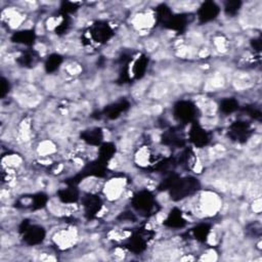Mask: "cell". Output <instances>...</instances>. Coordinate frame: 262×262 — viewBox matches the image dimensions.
<instances>
[{"instance_id":"obj_27","label":"cell","mask_w":262,"mask_h":262,"mask_svg":"<svg viewBox=\"0 0 262 262\" xmlns=\"http://www.w3.org/2000/svg\"><path fill=\"white\" fill-rule=\"evenodd\" d=\"M219 109L223 114H232L240 109V104L234 99H224L221 101Z\"/></svg>"},{"instance_id":"obj_22","label":"cell","mask_w":262,"mask_h":262,"mask_svg":"<svg viewBox=\"0 0 262 262\" xmlns=\"http://www.w3.org/2000/svg\"><path fill=\"white\" fill-rule=\"evenodd\" d=\"M38 61H39V56H38L37 52H35L34 50H27L17 59V63L21 67L27 68V69H31V68L35 67V65L38 63Z\"/></svg>"},{"instance_id":"obj_30","label":"cell","mask_w":262,"mask_h":262,"mask_svg":"<svg viewBox=\"0 0 262 262\" xmlns=\"http://www.w3.org/2000/svg\"><path fill=\"white\" fill-rule=\"evenodd\" d=\"M242 7V3L239 0H230V2H226L224 5V12L229 17H234L239 14Z\"/></svg>"},{"instance_id":"obj_25","label":"cell","mask_w":262,"mask_h":262,"mask_svg":"<svg viewBox=\"0 0 262 262\" xmlns=\"http://www.w3.org/2000/svg\"><path fill=\"white\" fill-rule=\"evenodd\" d=\"M63 61H64V59L61 55H59V54L51 55L49 58L46 59L45 64H44L46 73L52 74V73L57 72V71L60 69L61 65L63 64Z\"/></svg>"},{"instance_id":"obj_6","label":"cell","mask_w":262,"mask_h":262,"mask_svg":"<svg viewBox=\"0 0 262 262\" xmlns=\"http://www.w3.org/2000/svg\"><path fill=\"white\" fill-rule=\"evenodd\" d=\"M173 115L181 124H192L197 120L198 108L190 101H179L173 107Z\"/></svg>"},{"instance_id":"obj_23","label":"cell","mask_w":262,"mask_h":262,"mask_svg":"<svg viewBox=\"0 0 262 262\" xmlns=\"http://www.w3.org/2000/svg\"><path fill=\"white\" fill-rule=\"evenodd\" d=\"M155 13H156L157 24L158 25L162 26L163 28L166 26V24L169 22V20L173 16V13L171 12L170 8L164 4L158 6L155 10Z\"/></svg>"},{"instance_id":"obj_18","label":"cell","mask_w":262,"mask_h":262,"mask_svg":"<svg viewBox=\"0 0 262 262\" xmlns=\"http://www.w3.org/2000/svg\"><path fill=\"white\" fill-rule=\"evenodd\" d=\"M36 34L33 30H22L15 32L12 36V41L17 44L32 46L35 43Z\"/></svg>"},{"instance_id":"obj_4","label":"cell","mask_w":262,"mask_h":262,"mask_svg":"<svg viewBox=\"0 0 262 262\" xmlns=\"http://www.w3.org/2000/svg\"><path fill=\"white\" fill-rule=\"evenodd\" d=\"M114 30L109 23L100 21L92 24L87 29V31L83 34L82 40L83 42L88 41V44H104L108 42L114 36Z\"/></svg>"},{"instance_id":"obj_26","label":"cell","mask_w":262,"mask_h":262,"mask_svg":"<svg viewBox=\"0 0 262 262\" xmlns=\"http://www.w3.org/2000/svg\"><path fill=\"white\" fill-rule=\"evenodd\" d=\"M210 231H211V226L209 224L200 223L192 229V234L197 241L204 243L207 241Z\"/></svg>"},{"instance_id":"obj_14","label":"cell","mask_w":262,"mask_h":262,"mask_svg":"<svg viewBox=\"0 0 262 262\" xmlns=\"http://www.w3.org/2000/svg\"><path fill=\"white\" fill-rule=\"evenodd\" d=\"M188 17L189 16L185 15V14H180V15L173 14V16L171 17L169 22L166 24V26L164 28L172 30V31L176 32L177 34H182L186 30L187 25L189 23Z\"/></svg>"},{"instance_id":"obj_24","label":"cell","mask_w":262,"mask_h":262,"mask_svg":"<svg viewBox=\"0 0 262 262\" xmlns=\"http://www.w3.org/2000/svg\"><path fill=\"white\" fill-rule=\"evenodd\" d=\"M116 151V146L112 142H103L99 149V159L108 164L114 158Z\"/></svg>"},{"instance_id":"obj_31","label":"cell","mask_w":262,"mask_h":262,"mask_svg":"<svg viewBox=\"0 0 262 262\" xmlns=\"http://www.w3.org/2000/svg\"><path fill=\"white\" fill-rule=\"evenodd\" d=\"M79 5L76 3H71V2H64L61 5L60 14L61 15H67L70 16L71 14H74L78 11Z\"/></svg>"},{"instance_id":"obj_11","label":"cell","mask_w":262,"mask_h":262,"mask_svg":"<svg viewBox=\"0 0 262 262\" xmlns=\"http://www.w3.org/2000/svg\"><path fill=\"white\" fill-rule=\"evenodd\" d=\"M23 240L29 246H36L43 243L46 236V231L42 226L31 224L29 228L22 233Z\"/></svg>"},{"instance_id":"obj_3","label":"cell","mask_w":262,"mask_h":262,"mask_svg":"<svg viewBox=\"0 0 262 262\" xmlns=\"http://www.w3.org/2000/svg\"><path fill=\"white\" fill-rule=\"evenodd\" d=\"M108 164L101 161L100 159L88 163L85 167L73 177L65 180V183L70 186H77L83 179L87 177H104L107 174Z\"/></svg>"},{"instance_id":"obj_12","label":"cell","mask_w":262,"mask_h":262,"mask_svg":"<svg viewBox=\"0 0 262 262\" xmlns=\"http://www.w3.org/2000/svg\"><path fill=\"white\" fill-rule=\"evenodd\" d=\"M220 13L219 7L213 2L204 3L198 11V19L201 24L209 23L215 20Z\"/></svg>"},{"instance_id":"obj_15","label":"cell","mask_w":262,"mask_h":262,"mask_svg":"<svg viewBox=\"0 0 262 262\" xmlns=\"http://www.w3.org/2000/svg\"><path fill=\"white\" fill-rule=\"evenodd\" d=\"M163 224L166 227L173 228V229H180L186 225V220L183 217V214L181 210L178 208H173L169 214L167 218H166L163 222Z\"/></svg>"},{"instance_id":"obj_19","label":"cell","mask_w":262,"mask_h":262,"mask_svg":"<svg viewBox=\"0 0 262 262\" xmlns=\"http://www.w3.org/2000/svg\"><path fill=\"white\" fill-rule=\"evenodd\" d=\"M149 61H150V59L146 55H141L140 57H138L136 59V61H134L133 66H132V77L135 80L141 79L145 76L147 70H148Z\"/></svg>"},{"instance_id":"obj_32","label":"cell","mask_w":262,"mask_h":262,"mask_svg":"<svg viewBox=\"0 0 262 262\" xmlns=\"http://www.w3.org/2000/svg\"><path fill=\"white\" fill-rule=\"evenodd\" d=\"M62 18H63L62 22L60 23V25H58V27L56 28V33L58 35L66 34L71 26V18L69 16L62 15Z\"/></svg>"},{"instance_id":"obj_1","label":"cell","mask_w":262,"mask_h":262,"mask_svg":"<svg viewBox=\"0 0 262 262\" xmlns=\"http://www.w3.org/2000/svg\"><path fill=\"white\" fill-rule=\"evenodd\" d=\"M131 205L136 212L146 217L154 215L160 209V206L157 200L155 199V196L151 192H149V190L145 189L140 190V192L136 193L133 196L131 200Z\"/></svg>"},{"instance_id":"obj_34","label":"cell","mask_w":262,"mask_h":262,"mask_svg":"<svg viewBox=\"0 0 262 262\" xmlns=\"http://www.w3.org/2000/svg\"><path fill=\"white\" fill-rule=\"evenodd\" d=\"M11 89V84L10 81L7 80L5 77L0 79V97L3 99L6 97V95L10 92Z\"/></svg>"},{"instance_id":"obj_28","label":"cell","mask_w":262,"mask_h":262,"mask_svg":"<svg viewBox=\"0 0 262 262\" xmlns=\"http://www.w3.org/2000/svg\"><path fill=\"white\" fill-rule=\"evenodd\" d=\"M47 202H49V197L44 193H37L32 196V202H31V210L37 211L43 209Z\"/></svg>"},{"instance_id":"obj_13","label":"cell","mask_w":262,"mask_h":262,"mask_svg":"<svg viewBox=\"0 0 262 262\" xmlns=\"http://www.w3.org/2000/svg\"><path fill=\"white\" fill-rule=\"evenodd\" d=\"M130 108V104L127 100H120L118 101L117 103L111 104L109 106H107L102 114L107 117L110 120H115V119L119 118L121 116L122 113H125L126 111H128V109Z\"/></svg>"},{"instance_id":"obj_21","label":"cell","mask_w":262,"mask_h":262,"mask_svg":"<svg viewBox=\"0 0 262 262\" xmlns=\"http://www.w3.org/2000/svg\"><path fill=\"white\" fill-rule=\"evenodd\" d=\"M177 165L181 166L182 168L186 170H192L195 167V163H196V157L195 153L192 149H185L181 152L178 158H176Z\"/></svg>"},{"instance_id":"obj_17","label":"cell","mask_w":262,"mask_h":262,"mask_svg":"<svg viewBox=\"0 0 262 262\" xmlns=\"http://www.w3.org/2000/svg\"><path fill=\"white\" fill-rule=\"evenodd\" d=\"M175 166H177L176 158L171 156L157 161L155 164H153L150 170L156 172H162V173H168V172H172Z\"/></svg>"},{"instance_id":"obj_35","label":"cell","mask_w":262,"mask_h":262,"mask_svg":"<svg viewBox=\"0 0 262 262\" xmlns=\"http://www.w3.org/2000/svg\"><path fill=\"white\" fill-rule=\"evenodd\" d=\"M251 46L252 49L256 52V53H260L261 49H262V41L260 38H255L251 41Z\"/></svg>"},{"instance_id":"obj_10","label":"cell","mask_w":262,"mask_h":262,"mask_svg":"<svg viewBox=\"0 0 262 262\" xmlns=\"http://www.w3.org/2000/svg\"><path fill=\"white\" fill-rule=\"evenodd\" d=\"M82 205L84 208L85 217L87 219H93L102 210L103 201L98 195L87 194L82 199Z\"/></svg>"},{"instance_id":"obj_33","label":"cell","mask_w":262,"mask_h":262,"mask_svg":"<svg viewBox=\"0 0 262 262\" xmlns=\"http://www.w3.org/2000/svg\"><path fill=\"white\" fill-rule=\"evenodd\" d=\"M243 111L249 116L251 117L252 119H254V120H257V121H260L261 118H262V113H261V110L255 106H245L243 108Z\"/></svg>"},{"instance_id":"obj_29","label":"cell","mask_w":262,"mask_h":262,"mask_svg":"<svg viewBox=\"0 0 262 262\" xmlns=\"http://www.w3.org/2000/svg\"><path fill=\"white\" fill-rule=\"evenodd\" d=\"M179 177L180 176L177 173L170 172V174L167 177L161 181V183L158 186V189L160 190V192H166V190H169L174 185V183L178 180Z\"/></svg>"},{"instance_id":"obj_8","label":"cell","mask_w":262,"mask_h":262,"mask_svg":"<svg viewBox=\"0 0 262 262\" xmlns=\"http://www.w3.org/2000/svg\"><path fill=\"white\" fill-rule=\"evenodd\" d=\"M253 128L250 123L246 121H235L233 122L227 131L228 137L240 144H244L252 135Z\"/></svg>"},{"instance_id":"obj_5","label":"cell","mask_w":262,"mask_h":262,"mask_svg":"<svg viewBox=\"0 0 262 262\" xmlns=\"http://www.w3.org/2000/svg\"><path fill=\"white\" fill-rule=\"evenodd\" d=\"M154 235L155 232L153 230L140 227L136 229L129 239L123 243V247L134 254H140L147 249L148 243L153 239Z\"/></svg>"},{"instance_id":"obj_2","label":"cell","mask_w":262,"mask_h":262,"mask_svg":"<svg viewBox=\"0 0 262 262\" xmlns=\"http://www.w3.org/2000/svg\"><path fill=\"white\" fill-rule=\"evenodd\" d=\"M200 187L201 184L197 178L193 176H186L179 177L168 192L171 200L177 202L196 194Z\"/></svg>"},{"instance_id":"obj_16","label":"cell","mask_w":262,"mask_h":262,"mask_svg":"<svg viewBox=\"0 0 262 262\" xmlns=\"http://www.w3.org/2000/svg\"><path fill=\"white\" fill-rule=\"evenodd\" d=\"M81 138L83 141H85L87 145L90 146H101L104 140V132L103 129L100 127H94L91 129L84 130L81 133Z\"/></svg>"},{"instance_id":"obj_7","label":"cell","mask_w":262,"mask_h":262,"mask_svg":"<svg viewBox=\"0 0 262 262\" xmlns=\"http://www.w3.org/2000/svg\"><path fill=\"white\" fill-rule=\"evenodd\" d=\"M161 142L166 147L181 149L185 147L186 137L180 127H171L164 131L161 136Z\"/></svg>"},{"instance_id":"obj_20","label":"cell","mask_w":262,"mask_h":262,"mask_svg":"<svg viewBox=\"0 0 262 262\" xmlns=\"http://www.w3.org/2000/svg\"><path fill=\"white\" fill-rule=\"evenodd\" d=\"M58 197L65 204H74L79 200L80 195L77 186L67 185V188L59 190Z\"/></svg>"},{"instance_id":"obj_9","label":"cell","mask_w":262,"mask_h":262,"mask_svg":"<svg viewBox=\"0 0 262 262\" xmlns=\"http://www.w3.org/2000/svg\"><path fill=\"white\" fill-rule=\"evenodd\" d=\"M188 139L196 148L202 149L209 145L211 136L210 133L206 129H204L199 123L194 122L190 125L188 131Z\"/></svg>"}]
</instances>
